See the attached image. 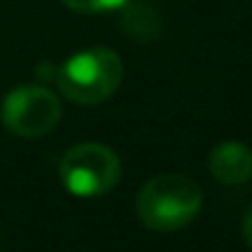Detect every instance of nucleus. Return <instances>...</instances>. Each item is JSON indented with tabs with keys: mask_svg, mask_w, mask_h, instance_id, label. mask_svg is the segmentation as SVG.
<instances>
[{
	"mask_svg": "<svg viewBox=\"0 0 252 252\" xmlns=\"http://www.w3.org/2000/svg\"><path fill=\"white\" fill-rule=\"evenodd\" d=\"M203 206L201 186L184 174H159L137 193V216L145 228L174 233L196 220Z\"/></svg>",
	"mask_w": 252,
	"mask_h": 252,
	"instance_id": "nucleus-1",
	"label": "nucleus"
},
{
	"mask_svg": "<svg viewBox=\"0 0 252 252\" xmlns=\"http://www.w3.org/2000/svg\"><path fill=\"white\" fill-rule=\"evenodd\" d=\"M57 86L64 98L79 105H98L123 84V59L108 47H88L57 69Z\"/></svg>",
	"mask_w": 252,
	"mask_h": 252,
	"instance_id": "nucleus-2",
	"label": "nucleus"
},
{
	"mask_svg": "<svg viewBox=\"0 0 252 252\" xmlns=\"http://www.w3.org/2000/svg\"><path fill=\"white\" fill-rule=\"evenodd\" d=\"M120 174V157L100 142H81L59 162V179L64 189L79 198H98L110 193L118 186Z\"/></svg>",
	"mask_w": 252,
	"mask_h": 252,
	"instance_id": "nucleus-3",
	"label": "nucleus"
},
{
	"mask_svg": "<svg viewBox=\"0 0 252 252\" xmlns=\"http://www.w3.org/2000/svg\"><path fill=\"white\" fill-rule=\"evenodd\" d=\"M62 120V103L47 86H17L0 103V123L17 137H44Z\"/></svg>",
	"mask_w": 252,
	"mask_h": 252,
	"instance_id": "nucleus-4",
	"label": "nucleus"
},
{
	"mask_svg": "<svg viewBox=\"0 0 252 252\" xmlns=\"http://www.w3.org/2000/svg\"><path fill=\"white\" fill-rule=\"evenodd\" d=\"M208 169L223 186H243L252 179V150L245 142L225 140L211 150Z\"/></svg>",
	"mask_w": 252,
	"mask_h": 252,
	"instance_id": "nucleus-5",
	"label": "nucleus"
},
{
	"mask_svg": "<svg viewBox=\"0 0 252 252\" xmlns=\"http://www.w3.org/2000/svg\"><path fill=\"white\" fill-rule=\"evenodd\" d=\"M69 10L81 12V15H93V12H108V10H120L127 5V0H62Z\"/></svg>",
	"mask_w": 252,
	"mask_h": 252,
	"instance_id": "nucleus-6",
	"label": "nucleus"
},
{
	"mask_svg": "<svg viewBox=\"0 0 252 252\" xmlns=\"http://www.w3.org/2000/svg\"><path fill=\"white\" fill-rule=\"evenodd\" d=\"M243 238H245V243L250 245V250H252V206L243 216Z\"/></svg>",
	"mask_w": 252,
	"mask_h": 252,
	"instance_id": "nucleus-7",
	"label": "nucleus"
}]
</instances>
